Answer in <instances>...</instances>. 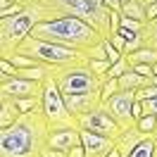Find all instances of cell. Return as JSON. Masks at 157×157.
Segmentation results:
<instances>
[{"mask_svg":"<svg viewBox=\"0 0 157 157\" xmlns=\"http://www.w3.org/2000/svg\"><path fill=\"white\" fill-rule=\"evenodd\" d=\"M50 121L43 109L24 112L14 124L0 128V157H64L48 145Z\"/></svg>","mask_w":157,"mask_h":157,"instance_id":"1","label":"cell"},{"mask_svg":"<svg viewBox=\"0 0 157 157\" xmlns=\"http://www.w3.org/2000/svg\"><path fill=\"white\" fill-rule=\"evenodd\" d=\"M33 17L36 24L55 17H81L107 38L109 36V7H105L102 0H26L24 2Z\"/></svg>","mask_w":157,"mask_h":157,"instance_id":"2","label":"cell"},{"mask_svg":"<svg viewBox=\"0 0 157 157\" xmlns=\"http://www.w3.org/2000/svg\"><path fill=\"white\" fill-rule=\"evenodd\" d=\"M31 36L55 40V43H64V45L76 48V50H88L105 38L93 24H88L81 17H71V14L69 17H55V19L38 21L33 26V31H31Z\"/></svg>","mask_w":157,"mask_h":157,"instance_id":"3","label":"cell"},{"mask_svg":"<svg viewBox=\"0 0 157 157\" xmlns=\"http://www.w3.org/2000/svg\"><path fill=\"white\" fill-rule=\"evenodd\" d=\"M17 52H24L33 57L40 64H50V67H59V64H76V62H88L86 50L69 48L64 43H55V40H45L38 36H26L17 45Z\"/></svg>","mask_w":157,"mask_h":157,"instance_id":"4","label":"cell"},{"mask_svg":"<svg viewBox=\"0 0 157 157\" xmlns=\"http://www.w3.org/2000/svg\"><path fill=\"white\" fill-rule=\"evenodd\" d=\"M52 76L59 86L62 98L64 95H83V93H98L107 76H100L88 67V62H76V64H59L52 67Z\"/></svg>","mask_w":157,"mask_h":157,"instance_id":"5","label":"cell"},{"mask_svg":"<svg viewBox=\"0 0 157 157\" xmlns=\"http://www.w3.org/2000/svg\"><path fill=\"white\" fill-rule=\"evenodd\" d=\"M36 26L33 12L24 5V10L10 17H0V57H10L21 40Z\"/></svg>","mask_w":157,"mask_h":157,"instance_id":"6","label":"cell"},{"mask_svg":"<svg viewBox=\"0 0 157 157\" xmlns=\"http://www.w3.org/2000/svg\"><path fill=\"white\" fill-rule=\"evenodd\" d=\"M40 109L48 117L50 126H78V119L64 105V98L59 93V86L52 76V71L40 86Z\"/></svg>","mask_w":157,"mask_h":157,"instance_id":"7","label":"cell"},{"mask_svg":"<svg viewBox=\"0 0 157 157\" xmlns=\"http://www.w3.org/2000/svg\"><path fill=\"white\" fill-rule=\"evenodd\" d=\"M76 119H78V128H88V131H95V133L109 136V138H114V140H117V138L121 136V131H124V126L109 114L107 107H105L102 102H100L98 107H93L90 112L78 114Z\"/></svg>","mask_w":157,"mask_h":157,"instance_id":"8","label":"cell"},{"mask_svg":"<svg viewBox=\"0 0 157 157\" xmlns=\"http://www.w3.org/2000/svg\"><path fill=\"white\" fill-rule=\"evenodd\" d=\"M133 100H136V88H119L112 98H107L102 105L107 107V112L112 114V117L117 119L119 124L124 128H131V126H136L138 121L136 117H133Z\"/></svg>","mask_w":157,"mask_h":157,"instance_id":"9","label":"cell"},{"mask_svg":"<svg viewBox=\"0 0 157 157\" xmlns=\"http://www.w3.org/2000/svg\"><path fill=\"white\" fill-rule=\"evenodd\" d=\"M38 81H31L24 76H0V95H10V98H29V95H40Z\"/></svg>","mask_w":157,"mask_h":157,"instance_id":"10","label":"cell"},{"mask_svg":"<svg viewBox=\"0 0 157 157\" xmlns=\"http://www.w3.org/2000/svg\"><path fill=\"white\" fill-rule=\"evenodd\" d=\"M81 143L86 147V157H109V152L114 150L117 140L88 128H81Z\"/></svg>","mask_w":157,"mask_h":157,"instance_id":"11","label":"cell"},{"mask_svg":"<svg viewBox=\"0 0 157 157\" xmlns=\"http://www.w3.org/2000/svg\"><path fill=\"white\" fill-rule=\"evenodd\" d=\"M76 143H81V128L78 126H50L48 145L64 152V157H69V147H74Z\"/></svg>","mask_w":157,"mask_h":157,"instance_id":"12","label":"cell"},{"mask_svg":"<svg viewBox=\"0 0 157 157\" xmlns=\"http://www.w3.org/2000/svg\"><path fill=\"white\" fill-rule=\"evenodd\" d=\"M145 136H147V133H145V131H140L138 124H136V126H131V128H124L121 136L117 138V147H119V152H121V157L131 155V150H133V147H136Z\"/></svg>","mask_w":157,"mask_h":157,"instance_id":"13","label":"cell"},{"mask_svg":"<svg viewBox=\"0 0 157 157\" xmlns=\"http://www.w3.org/2000/svg\"><path fill=\"white\" fill-rule=\"evenodd\" d=\"M19 117H21V109L17 107L14 98H10V95H0V128L14 124Z\"/></svg>","mask_w":157,"mask_h":157,"instance_id":"14","label":"cell"},{"mask_svg":"<svg viewBox=\"0 0 157 157\" xmlns=\"http://www.w3.org/2000/svg\"><path fill=\"white\" fill-rule=\"evenodd\" d=\"M150 78L152 76H143V74H138L136 69H126L119 76V88H143V86L150 83Z\"/></svg>","mask_w":157,"mask_h":157,"instance_id":"15","label":"cell"},{"mask_svg":"<svg viewBox=\"0 0 157 157\" xmlns=\"http://www.w3.org/2000/svg\"><path fill=\"white\" fill-rule=\"evenodd\" d=\"M126 57H128L131 64H136V62L155 64V62H157V48H152V45H140V48L133 50V52H126Z\"/></svg>","mask_w":157,"mask_h":157,"instance_id":"16","label":"cell"},{"mask_svg":"<svg viewBox=\"0 0 157 157\" xmlns=\"http://www.w3.org/2000/svg\"><path fill=\"white\" fill-rule=\"evenodd\" d=\"M155 145H157V138L152 136V133H147V136L131 150V155H128V157H152V155H155Z\"/></svg>","mask_w":157,"mask_h":157,"instance_id":"17","label":"cell"},{"mask_svg":"<svg viewBox=\"0 0 157 157\" xmlns=\"http://www.w3.org/2000/svg\"><path fill=\"white\" fill-rule=\"evenodd\" d=\"M121 14L133 17V19H138V21H147L145 19V2H143V0H128L126 5L121 7Z\"/></svg>","mask_w":157,"mask_h":157,"instance_id":"18","label":"cell"},{"mask_svg":"<svg viewBox=\"0 0 157 157\" xmlns=\"http://www.w3.org/2000/svg\"><path fill=\"white\" fill-rule=\"evenodd\" d=\"M140 36H143V45H152V48H157V17H155V19H150V21H145Z\"/></svg>","mask_w":157,"mask_h":157,"instance_id":"19","label":"cell"},{"mask_svg":"<svg viewBox=\"0 0 157 157\" xmlns=\"http://www.w3.org/2000/svg\"><path fill=\"white\" fill-rule=\"evenodd\" d=\"M126 69H131V62H128V57L124 55V57L119 59V62H114L112 67H109V71H107V78H119Z\"/></svg>","mask_w":157,"mask_h":157,"instance_id":"20","label":"cell"},{"mask_svg":"<svg viewBox=\"0 0 157 157\" xmlns=\"http://www.w3.org/2000/svg\"><path fill=\"white\" fill-rule=\"evenodd\" d=\"M117 90H119V78H107V81L102 83V88H100V100L105 102V100L112 98Z\"/></svg>","mask_w":157,"mask_h":157,"instance_id":"21","label":"cell"},{"mask_svg":"<svg viewBox=\"0 0 157 157\" xmlns=\"http://www.w3.org/2000/svg\"><path fill=\"white\" fill-rule=\"evenodd\" d=\"M138 128L145 131V133H152L157 128V117L155 114H143V117L138 119Z\"/></svg>","mask_w":157,"mask_h":157,"instance_id":"22","label":"cell"},{"mask_svg":"<svg viewBox=\"0 0 157 157\" xmlns=\"http://www.w3.org/2000/svg\"><path fill=\"white\" fill-rule=\"evenodd\" d=\"M88 67L93 69L95 74H100V76H107L112 62H109V59H88Z\"/></svg>","mask_w":157,"mask_h":157,"instance_id":"23","label":"cell"},{"mask_svg":"<svg viewBox=\"0 0 157 157\" xmlns=\"http://www.w3.org/2000/svg\"><path fill=\"white\" fill-rule=\"evenodd\" d=\"M17 74V67L10 57H0V76H14Z\"/></svg>","mask_w":157,"mask_h":157,"instance_id":"24","label":"cell"},{"mask_svg":"<svg viewBox=\"0 0 157 157\" xmlns=\"http://www.w3.org/2000/svg\"><path fill=\"white\" fill-rule=\"evenodd\" d=\"M107 38L112 40V43H114V45H117V48L121 50V52H124V50H126V38H124V36H121V33H119V31H114V33H109Z\"/></svg>","mask_w":157,"mask_h":157,"instance_id":"25","label":"cell"},{"mask_svg":"<svg viewBox=\"0 0 157 157\" xmlns=\"http://www.w3.org/2000/svg\"><path fill=\"white\" fill-rule=\"evenodd\" d=\"M69 157H86V147H83V143H76L74 147H69Z\"/></svg>","mask_w":157,"mask_h":157,"instance_id":"26","label":"cell"},{"mask_svg":"<svg viewBox=\"0 0 157 157\" xmlns=\"http://www.w3.org/2000/svg\"><path fill=\"white\" fill-rule=\"evenodd\" d=\"M155 17H157V0L145 5V19L150 21V19H155Z\"/></svg>","mask_w":157,"mask_h":157,"instance_id":"27","label":"cell"},{"mask_svg":"<svg viewBox=\"0 0 157 157\" xmlns=\"http://www.w3.org/2000/svg\"><path fill=\"white\" fill-rule=\"evenodd\" d=\"M102 2H105V7H109V10L121 12V0H102Z\"/></svg>","mask_w":157,"mask_h":157,"instance_id":"28","label":"cell"},{"mask_svg":"<svg viewBox=\"0 0 157 157\" xmlns=\"http://www.w3.org/2000/svg\"><path fill=\"white\" fill-rule=\"evenodd\" d=\"M12 5H14V0H0V12L7 10V7H12Z\"/></svg>","mask_w":157,"mask_h":157,"instance_id":"29","label":"cell"},{"mask_svg":"<svg viewBox=\"0 0 157 157\" xmlns=\"http://www.w3.org/2000/svg\"><path fill=\"white\" fill-rule=\"evenodd\" d=\"M152 71H155V74H157V62H155V64H152Z\"/></svg>","mask_w":157,"mask_h":157,"instance_id":"30","label":"cell"},{"mask_svg":"<svg viewBox=\"0 0 157 157\" xmlns=\"http://www.w3.org/2000/svg\"><path fill=\"white\" fill-rule=\"evenodd\" d=\"M143 2H145V5H147V2H155V0H143Z\"/></svg>","mask_w":157,"mask_h":157,"instance_id":"31","label":"cell"},{"mask_svg":"<svg viewBox=\"0 0 157 157\" xmlns=\"http://www.w3.org/2000/svg\"><path fill=\"white\" fill-rule=\"evenodd\" d=\"M152 157H157V145H155V155H152Z\"/></svg>","mask_w":157,"mask_h":157,"instance_id":"32","label":"cell"},{"mask_svg":"<svg viewBox=\"0 0 157 157\" xmlns=\"http://www.w3.org/2000/svg\"><path fill=\"white\" fill-rule=\"evenodd\" d=\"M19 2H26V0H19Z\"/></svg>","mask_w":157,"mask_h":157,"instance_id":"33","label":"cell"}]
</instances>
